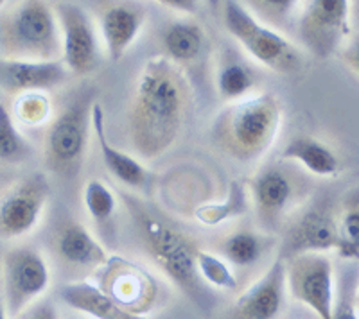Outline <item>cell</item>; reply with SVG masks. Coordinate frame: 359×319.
Wrapping results in <instances>:
<instances>
[{
    "mask_svg": "<svg viewBox=\"0 0 359 319\" xmlns=\"http://www.w3.org/2000/svg\"><path fill=\"white\" fill-rule=\"evenodd\" d=\"M191 88L184 72L165 56L149 57L135 83L128 110V136L140 158L168 153L184 132Z\"/></svg>",
    "mask_w": 359,
    "mask_h": 319,
    "instance_id": "1",
    "label": "cell"
},
{
    "mask_svg": "<svg viewBox=\"0 0 359 319\" xmlns=\"http://www.w3.org/2000/svg\"><path fill=\"white\" fill-rule=\"evenodd\" d=\"M126 203L139 229L140 239L146 246L147 255L151 257L155 266L198 309L201 311L212 309L216 296L198 273L196 246L184 234H180L175 226L160 219L144 203L130 196H126Z\"/></svg>",
    "mask_w": 359,
    "mask_h": 319,
    "instance_id": "2",
    "label": "cell"
},
{
    "mask_svg": "<svg viewBox=\"0 0 359 319\" xmlns=\"http://www.w3.org/2000/svg\"><path fill=\"white\" fill-rule=\"evenodd\" d=\"M280 126V101L277 95L264 92L224 108L214 122L212 135L221 151L237 162L250 164L273 146Z\"/></svg>",
    "mask_w": 359,
    "mask_h": 319,
    "instance_id": "3",
    "label": "cell"
},
{
    "mask_svg": "<svg viewBox=\"0 0 359 319\" xmlns=\"http://www.w3.org/2000/svg\"><path fill=\"white\" fill-rule=\"evenodd\" d=\"M2 57L54 62L62 57V31L54 6L41 0L22 2L0 29Z\"/></svg>",
    "mask_w": 359,
    "mask_h": 319,
    "instance_id": "4",
    "label": "cell"
},
{
    "mask_svg": "<svg viewBox=\"0 0 359 319\" xmlns=\"http://www.w3.org/2000/svg\"><path fill=\"white\" fill-rule=\"evenodd\" d=\"M223 25L250 57L266 69L278 74H293L302 69L304 57L298 47L277 29L268 27L253 17L245 2H224Z\"/></svg>",
    "mask_w": 359,
    "mask_h": 319,
    "instance_id": "5",
    "label": "cell"
},
{
    "mask_svg": "<svg viewBox=\"0 0 359 319\" xmlns=\"http://www.w3.org/2000/svg\"><path fill=\"white\" fill-rule=\"evenodd\" d=\"M95 90L85 88L49 124L43 142L45 164L56 174L76 176L85 160L92 129Z\"/></svg>",
    "mask_w": 359,
    "mask_h": 319,
    "instance_id": "6",
    "label": "cell"
},
{
    "mask_svg": "<svg viewBox=\"0 0 359 319\" xmlns=\"http://www.w3.org/2000/svg\"><path fill=\"white\" fill-rule=\"evenodd\" d=\"M284 260L290 298L302 303L318 319H331L336 273L332 258L327 253H298Z\"/></svg>",
    "mask_w": 359,
    "mask_h": 319,
    "instance_id": "7",
    "label": "cell"
},
{
    "mask_svg": "<svg viewBox=\"0 0 359 319\" xmlns=\"http://www.w3.org/2000/svg\"><path fill=\"white\" fill-rule=\"evenodd\" d=\"M348 0H311L297 22L298 40L316 57H331L351 38Z\"/></svg>",
    "mask_w": 359,
    "mask_h": 319,
    "instance_id": "8",
    "label": "cell"
},
{
    "mask_svg": "<svg viewBox=\"0 0 359 319\" xmlns=\"http://www.w3.org/2000/svg\"><path fill=\"white\" fill-rule=\"evenodd\" d=\"M4 303L11 319L43 298L50 287V267L41 251L22 246L8 251L2 262Z\"/></svg>",
    "mask_w": 359,
    "mask_h": 319,
    "instance_id": "9",
    "label": "cell"
},
{
    "mask_svg": "<svg viewBox=\"0 0 359 319\" xmlns=\"http://www.w3.org/2000/svg\"><path fill=\"white\" fill-rule=\"evenodd\" d=\"M53 187L45 172H31L0 197V239H22L34 232L49 205Z\"/></svg>",
    "mask_w": 359,
    "mask_h": 319,
    "instance_id": "10",
    "label": "cell"
},
{
    "mask_svg": "<svg viewBox=\"0 0 359 319\" xmlns=\"http://www.w3.org/2000/svg\"><path fill=\"white\" fill-rule=\"evenodd\" d=\"M62 31V62L70 74L88 76L101 66L97 29L85 8L74 2L54 4Z\"/></svg>",
    "mask_w": 359,
    "mask_h": 319,
    "instance_id": "11",
    "label": "cell"
},
{
    "mask_svg": "<svg viewBox=\"0 0 359 319\" xmlns=\"http://www.w3.org/2000/svg\"><path fill=\"white\" fill-rule=\"evenodd\" d=\"M286 260L282 255L237 296L224 319H282L287 311Z\"/></svg>",
    "mask_w": 359,
    "mask_h": 319,
    "instance_id": "12",
    "label": "cell"
},
{
    "mask_svg": "<svg viewBox=\"0 0 359 319\" xmlns=\"http://www.w3.org/2000/svg\"><path fill=\"white\" fill-rule=\"evenodd\" d=\"M339 251L338 221L325 206H309L291 222L282 241L284 258L298 253H329Z\"/></svg>",
    "mask_w": 359,
    "mask_h": 319,
    "instance_id": "13",
    "label": "cell"
},
{
    "mask_svg": "<svg viewBox=\"0 0 359 319\" xmlns=\"http://www.w3.org/2000/svg\"><path fill=\"white\" fill-rule=\"evenodd\" d=\"M70 72L62 59L29 62L0 56V88L8 94L22 95L57 88L69 79Z\"/></svg>",
    "mask_w": 359,
    "mask_h": 319,
    "instance_id": "14",
    "label": "cell"
},
{
    "mask_svg": "<svg viewBox=\"0 0 359 319\" xmlns=\"http://www.w3.org/2000/svg\"><path fill=\"white\" fill-rule=\"evenodd\" d=\"M102 276L110 278L107 287H101L102 291L131 314L144 316L155 299V285L151 278L123 258H108Z\"/></svg>",
    "mask_w": 359,
    "mask_h": 319,
    "instance_id": "15",
    "label": "cell"
},
{
    "mask_svg": "<svg viewBox=\"0 0 359 319\" xmlns=\"http://www.w3.org/2000/svg\"><path fill=\"white\" fill-rule=\"evenodd\" d=\"M146 24V8L142 4L117 2L108 4L99 15L101 33L107 56L111 63H118L142 33Z\"/></svg>",
    "mask_w": 359,
    "mask_h": 319,
    "instance_id": "16",
    "label": "cell"
},
{
    "mask_svg": "<svg viewBox=\"0 0 359 319\" xmlns=\"http://www.w3.org/2000/svg\"><path fill=\"white\" fill-rule=\"evenodd\" d=\"M253 206L262 221L271 222L280 219L294 203L297 188L290 172L278 164L264 165L257 171L250 183Z\"/></svg>",
    "mask_w": 359,
    "mask_h": 319,
    "instance_id": "17",
    "label": "cell"
},
{
    "mask_svg": "<svg viewBox=\"0 0 359 319\" xmlns=\"http://www.w3.org/2000/svg\"><path fill=\"white\" fill-rule=\"evenodd\" d=\"M92 129L97 139L99 151H101L102 164L107 167L111 176L123 185H128L131 188H144L149 187L151 183V174L147 172V169L140 164L139 160L133 158L128 153L118 151L114 143L110 142L107 135V117H104V110H102L101 103L95 101L94 108H92Z\"/></svg>",
    "mask_w": 359,
    "mask_h": 319,
    "instance_id": "18",
    "label": "cell"
},
{
    "mask_svg": "<svg viewBox=\"0 0 359 319\" xmlns=\"http://www.w3.org/2000/svg\"><path fill=\"white\" fill-rule=\"evenodd\" d=\"M56 255L63 264L76 269H99L104 267L110 255L104 246L79 222H67L56 235Z\"/></svg>",
    "mask_w": 359,
    "mask_h": 319,
    "instance_id": "19",
    "label": "cell"
},
{
    "mask_svg": "<svg viewBox=\"0 0 359 319\" xmlns=\"http://www.w3.org/2000/svg\"><path fill=\"white\" fill-rule=\"evenodd\" d=\"M57 296L67 307L81 312L92 319H147L146 316H137L124 311L115 303L97 283L88 280H72L62 283Z\"/></svg>",
    "mask_w": 359,
    "mask_h": 319,
    "instance_id": "20",
    "label": "cell"
},
{
    "mask_svg": "<svg viewBox=\"0 0 359 319\" xmlns=\"http://www.w3.org/2000/svg\"><path fill=\"white\" fill-rule=\"evenodd\" d=\"M280 160L294 162L318 178H334L339 172V158L332 148L313 136H297L282 148Z\"/></svg>",
    "mask_w": 359,
    "mask_h": 319,
    "instance_id": "21",
    "label": "cell"
},
{
    "mask_svg": "<svg viewBox=\"0 0 359 319\" xmlns=\"http://www.w3.org/2000/svg\"><path fill=\"white\" fill-rule=\"evenodd\" d=\"M162 45L165 57L176 66L198 62L207 45V33L201 24L189 18L171 22L162 33Z\"/></svg>",
    "mask_w": 359,
    "mask_h": 319,
    "instance_id": "22",
    "label": "cell"
},
{
    "mask_svg": "<svg viewBox=\"0 0 359 319\" xmlns=\"http://www.w3.org/2000/svg\"><path fill=\"white\" fill-rule=\"evenodd\" d=\"M253 86H255V74L245 62L233 54L221 57L216 70V90L223 101L230 104L237 103L248 97Z\"/></svg>",
    "mask_w": 359,
    "mask_h": 319,
    "instance_id": "23",
    "label": "cell"
},
{
    "mask_svg": "<svg viewBox=\"0 0 359 319\" xmlns=\"http://www.w3.org/2000/svg\"><path fill=\"white\" fill-rule=\"evenodd\" d=\"M219 253L232 269H250L257 266L264 257L266 237L252 229H237L224 239Z\"/></svg>",
    "mask_w": 359,
    "mask_h": 319,
    "instance_id": "24",
    "label": "cell"
},
{
    "mask_svg": "<svg viewBox=\"0 0 359 319\" xmlns=\"http://www.w3.org/2000/svg\"><path fill=\"white\" fill-rule=\"evenodd\" d=\"M250 201H248V188L245 181L233 180L229 187L226 199L219 203H205L194 210V217L198 222L208 228H216L223 222L232 221L236 217H241L248 212Z\"/></svg>",
    "mask_w": 359,
    "mask_h": 319,
    "instance_id": "25",
    "label": "cell"
},
{
    "mask_svg": "<svg viewBox=\"0 0 359 319\" xmlns=\"http://www.w3.org/2000/svg\"><path fill=\"white\" fill-rule=\"evenodd\" d=\"M331 319H359V264L343 258L334 273Z\"/></svg>",
    "mask_w": 359,
    "mask_h": 319,
    "instance_id": "26",
    "label": "cell"
},
{
    "mask_svg": "<svg viewBox=\"0 0 359 319\" xmlns=\"http://www.w3.org/2000/svg\"><path fill=\"white\" fill-rule=\"evenodd\" d=\"M196 267L201 280L208 287H214L217 291L237 292L239 291V276L233 273L232 267L224 262L219 255L210 253L198 248L196 251Z\"/></svg>",
    "mask_w": 359,
    "mask_h": 319,
    "instance_id": "27",
    "label": "cell"
},
{
    "mask_svg": "<svg viewBox=\"0 0 359 319\" xmlns=\"http://www.w3.org/2000/svg\"><path fill=\"white\" fill-rule=\"evenodd\" d=\"M33 148L15 124V117L0 103V162L18 164L29 158Z\"/></svg>",
    "mask_w": 359,
    "mask_h": 319,
    "instance_id": "28",
    "label": "cell"
},
{
    "mask_svg": "<svg viewBox=\"0 0 359 319\" xmlns=\"http://www.w3.org/2000/svg\"><path fill=\"white\" fill-rule=\"evenodd\" d=\"M83 203H85L88 215L99 225L110 221L115 210H117V197H115L114 190L97 178H92L85 183Z\"/></svg>",
    "mask_w": 359,
    "mask_h": 319,
    "instance_id": "29",
    "label": "cell"
},
{
    "mask_svg": "<svg viewBox=\"0 0 359 319\" xmlns=\"http://www.w3.org/2000/svg\"><path fill=\"white\" fill-rule=\"evenodd\" d=\"M339 255L359 264V192L352 194L338 221Z\"/></svg>",
    "mask_w": 359,
    "mask_h": 319,
    "instance_id": "30",
    "label": "cell"
},
{
    "mask_svg": "<svg viewBox=\"0 0 359 319\" xmlns=\"http://www.w3.org/2000/svg\"><path fill=\"white\" fill-rule=\"evenodd\" d=\"M50 115H53V103L49 95L43 92L22 94L15 101V117L24 126H41L50 119Z\"/></svg>",
    "mask_w": 359,
    "mask_h": 319,
    "instance_id": "31",
    "label": "cell"
},
{
    "mask_svg": "<svg viewBox=\"0 0 359 319\" xmlns=\"http://www.w3.org/2000/svg\"><path fill=\"white\" fill-rule=\"evenodd\" d=\"M250 6L253 17L268 24V20H286L291 13L298 8V2L293 0H255V2H245Z\"/></svg>",
    "mask_w": 359,
    "mask_h": 319,
    "instance_id": "32",
    "label": "cell"
},
{
    "mask_svg": "<svg viewBox=\"0 0 359 319\" xmlns=\"http://www.w3.org/2000/svg\"><path fill=\"white\" fill-rule=\"evenodd\" d=\"M17 319H60V312L50 299L41 298L29 309H25Z\"/></svg>",
    "mask_w": 359,
    "mask_h": 319,
    "instance_id": "33",
    "label": "cell"
},
{
    "mask_svg": "<svg viewBox=\"0 0 359 319\" xmlns=\"http://www.w3.org/2000/svg\"><path fill=\"white\" fill-rule=\"evenodd\" d=\"M343 59H345L348 69L359 76V33H355L354 36L347 40L345 49H343Z\"/></svg>",
    "mask_w": 359,
    "mask_h": 319,
    "instance_id": "34",
    "label": "cell"
},
{
    "mask_svg": "<svg viewBox=\"0 0 359 319\" xmlns=\"http://www.w3.org/2000/svg\"><path fill=\"white\" fill-rule=\"evenodd\" d=\"M158 4L171 11L182 13V15H196L201 8V2L198 0H160Z\"/></svg>",
    "mask_w": 359,
    "mask_h": 319,
    "instance_id": "35",
    "label": "cell"
},
{
    "mask_svg": "<svg viewBox=\"0 0 359 319\" xmlns=\"http://www.w3.org/2000/svg\"><path fill=\"white\" fill-rule=\"evenodd\" d=\"M0 319H11L8 314V309H6L4 299H0Z\"/></svg>",
    "mask_w": 359,
    "mask_h": 319,
    "instance_id": "36",
    "label": "cell"
},
{
    "mask_svg": "<svg viewBox=\"0 0 359 319\" xmlns=\"http://www.w3.org/2000/svg\"><path fill=\"white\" fill-rule=\"evenodd\" d=\"M4 6H6V2H4V0H0V9L4 8Z\"/></svg>",
    "mask_w": 359,
    "mask_h": 319,
    "instance_id": "37",
    "label": "cell"
}]
</instances>
